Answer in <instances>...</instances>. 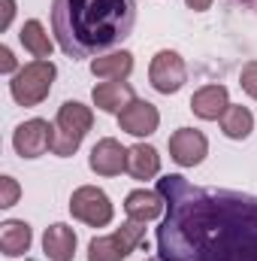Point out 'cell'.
I'll return each instance as SVG.
<instances>
[{"label": "cell", "instance_id": "cell-1", "mask_svg": "<svg viewBox=\"0 0 257 261\" xmlns=\"http://www.w3.org/2000/svg\"><path fill=\"white\" fill-rule=\"evenodd\" d=\"M167 210L157 225L160 261H257V197L191 186L170 173L157 179Z\"/></svg>", "mask_w": 257, "mask_h": 261}, {"label": "cell", "instance_id": "cell-2", "mask_svg": "<svg viewBox=\"0 0 257 261\" xmlns=\"http://www.w3.org/2000/svg\"><path fill=\"white\" fill-rule=\"evenodd\" d=\"M136 24V0H52V31L70 58L121 46Z\"/></svg>", "mask_w": 257, "mask_h": 261}, {"label": "cell", "instance_id": "cell-3", "mask_svg": "<svg viewBox=\"0 0 257 261\" xmlns=\"http://www.w3.org/2000/svg\"><path fill=\"white\" fill-rule=\"evenodd\" d=\"M55 76H58V67L52 61H30L12 76L9 94L18 107H40L49 97Z\"/></svg>", "mask_w": 257, "mask_h": 261}, {"label": "cell", "instance_id": "cell-4", "mask_svg": "<svg viewBox=\"0 0 257 261\" xmlns=\"http://www.w3.org/2000/svg\"><path fill=\"white\" fill-rule=\"evenodd\" d=\"M91 125H94V113L79 100H67L58 110V119H55V146H52V152L58 158H70L82 146V140L91 130Z\"/></svg>", "mask_w": 257, "mask_h": 261}, {"label": "cell", "instance_id": "cell-5", "mask_svg": "<svg viewBox=\"0 0 257 261\" xmlns=\"http://www.w3.org/2000/svg\"><path fill=\"white\" fill-rule=\"evenodd\" d=\"M142 237H145V222L127 219L115 234L94 237L88 243V261H124L142 243Z\"/></svg>", "mask_w": 257, "mask_h": 261}, {"label": "cell", "instance_id": "cell-6", "mask_svg": "<svg viewBox=\"0 0 257 261\" xmlns=\"http://www.w3.org/2000/svg\"><path fill=\"white\" fill-rule=\"evenodd\" d=\"M70 213H73V219L85 222L88 228H106L112 222V216H115V206H112V200L103 189L82 186L70 197Z\"/></svg>", "mask_w": 257, "mask_h": 261}, {"label": "cell", "instance_id": "cell-7", "mask_svg": "<svg viewBox=\"0 0 257 261\" xmlns=\"http://www.w3.org/2000/svg\"><path fill=\"white\" fill-rule=\"evenodd\" d=\"M148 79H151V85H154L160 94H176V91L188 82V67H185V61H182L179 52L160 49V52L151 58Z\"/></svg>", "mask_w": 257, "mask_h": 261}, {"label": "cell", "instance_id": "cell-8", "mask_svg": "<svg viewBox=\"0 0 257 261\" xmlns=\"http://www.w3.org/2000/svg\"><path fill=\"white\" fill-rule=\"evenodd\" d=\"M12 146L21 158H40L55 146V125H49L46 119H30L15 128Z\"/></svg>", "mask_w": 257, "mask_h": 261}, {"label": "cell", "instance_id": "cell-9", "mask_svg": "<svg viewBox=\"0 0 257 261\" xmlns=\"http://www.w3.org/2000/svg\"><path fill=\"white\" fill-rule=\"evenodd\" d=\"M209 155V140L197 128H179L170 137V158L179 167H197Z\"/></svg>", "mask_w": 257, "mask_h": 261}, {"label": "cell", "instance_id": "cell-10", "mask_svg": "<svg viewBox=\"0 0 257 261\" xmlns=\"http://www.w3.org/2000/svg\"><path fill=\"white\" fill-rule=\"evenodd\" d=\"M91 170L97 176H118L121 170H127V149L112 140V137H103L94 149H91V158H88Z\"/></svg>", "mask_w": 257, "mask_h": 261}, {"label": "cell", "instance_id": "cell-11", "mask_svg": "<svg viewBox=\"0 0 257 261\" xmlns=\"http://www.w3.org/2000/svg\"><path fill=\"white\" fill-rule=\"evenodd\" d=\"M118 125H121V130H127L133 137H148V134H154L157 125H160V113H157L154 103L136 97L133 103H127V107L121 110Z\"/></svg>", "mask_w": 257, "mask_h": 261}, {"label": "cell", "instance_id": "cell-12", "mask_svg": "<svg viewBox=\"0 0 257 261\" xmlns=\"http://www.w3.org/2000/svg\"><path fill=\"white\" fill-rule=\"evenodd\" d=\"M43 252H46L49 261H73V255H76V231L64 222L49 225L46 234H43Z\"/></svg>", "mask_w": 257, "mask_h": 261}, {"label": "cell", "instance_id": "cell-13", "mask_svg": "<svg viewBox=\"0 0 257 261\" xmlns=\"http://www.w3.org/2000/svg\"><path fill=\"white\" fill-rule=\"evenodd\" d=\"M230 107V97H227V88L224 85H203L197 94L191 97V110L194 116L206 119V122H215L227 113Z\"/></svg>", "mask_w": 257, "mask_h": 261}, {"label": "cell", "instance_id": "cell-14", "mask_svg": "<svg viewBox=\"0 0 257 261\" xmlns=\"http://www.w3.org/2000/svg\"><path fill=\"white\" fill-rule=\"evenodd\" d=\"M136 100V94H133V88H130V82H121V79H112V82H100L97 88H94V103H97V110H103V113H112V116H121V110Z\"/></svg>", "mask_w": 257, "mask_h": 261}, {"label": "cell", "instance_id": "cell-15", "mask_svg": "<svg viewBox=\"0 0 257 261\" xmlns=\"http://www.w3.org/2000/svg\"><path fill=\"white\" fill-rule=\"evenodd\" d=\"M164 210H167V203L157 192L136 189L124 197V213H127V219H136V222H154L164 216Z\"/></svg>", "mask_w": 257, "mask_h": 261}, {"label": "cell", "instance_id": "cell-16", "mask_svg": "<svg viewBox=\"0 0 257 261\" xmlns=\"http://www.w3.org/2000/svg\"><path fill=\"white\" fill-rule=\"evenodd\" d=\"M127 173L133 179H154L160 173V155L148 143H136L127 149Z\"/></svg>", "mask_w": 257, "mask_h": 261}, {"label": "cell", "instance_id": "cell-17", "mask_svg": "<svg viewBox=\"0 0 257 261\" xmlns=\"http://www.w3.org/2000/svg\"><path fill=\"white\" fill-rule=\"evenodd\" d=\"M30 240H34V234H30V225L27 222L9 219V222L0 225V252L3 255H9V258L24 255L30 249Z\"/></svg>", "mask_w": 257, "mask_h": 261}, {"label": "cell", "instance_id": "cell-18", "mask_svg": "<svg viewBox=\"0 0 257 261\" xmlns=\"http://www.w3.org/2000/svg\"><path fill=\"white\" fill-rule=\"evenodd\" d=\"M133 70V55L130 52H109V55H97L91 61V73L97 79H127Z\"/></svg>", "mask_w": 257, "mask_h": 261}, {"label": "cell", "instance_id": "cell-19", "mask_svg": "<svg viewBox=\"0 0 257 261\" xmlns=\"http://www.w3.org/2000/svg\"><path fill=\"white\" fill-rule=\"evenodd\" d=\"M18 40H21V46H24L37 61H49V55H52V40H49V34H46L43 21H37V18L24 21V28H21V34H18Z\"/></svg>", "mask_w": 257, "mask_h": 261}, {"label": "cell", "instance_id": "cell-20", "mask_svg": "<svg viewBox=\"0 0 257 261\" xmlns=\"http://www.w3.org/2000/svg\"><path fill=\"white\" fill-rule=\"evenodd\" d=\"M221 130H224L230 140H245V137L254 130V116H251V110L230 103L227 113L221 116Z\"/></svg>", "mask_w": 257, "mask_h": 261}, {"label": "cell", "instance_id": "cell-21", "mask_svg": "<svg viewBox=\"0 0 257 261\" xmlns=\"http://www.w3.org/2000/svg\"><path fill=\"white\" fill-rule=\"evenodd\" d=\"M239 85H242V91H245L248 97H254L257 100V61H248V64L242 67V73H239Z\"/></svg>", "mask_w": 257, "mask_h": 261}, {"label": "cell", "instance_id": "cell-22", "mask_svg": "<svg viewBox=\"0 0 257 261\" xmlns=\"http://www.w3.org/2000/svg\"><path fill=\"white\" fill-rule=\"evenodd\" d=\"M0 189H3V195H0V206H15V200H18V195H21L18 182H15L12 176H0Z\"/></svg>", "mask_w": 257, "mask_h": 261}, {"label": "cell", "instance_id": "cell-23", "mask_svg": "<svg viewBox=\"0 0 257 261\" xmlns=\"http://www.w3.org/2000/svg\"><path fill=\"white\" fill-rule=\"evenodd\" d=\"M0 70L3 73H12L15 70V58H12V49L9 46H0Z\"/></svg>", "mask_w": 257, "mask_h": 261}, {"label": "cell", "instance_id": "cell-24", "mask_svg": "<svg viewBox=\"0 0 257 261\" xmlns=\"http://www.w3.org/2000/svg\"><path fill=\"white\" fill-rule=\"evenodd\" d=\"M3 3V18H0V31H6L9 28V21H12V15H15V0H0Z\"/></svg>", "mask_w": 257, "mask_h": 261}, {"label": "cell", "instance_id": "cell-25", "mask_svg": "<svg viewBox=\"0 0 257 261\" xmlns=\"http://www.w3.org/2000/svg\"><path fill=\"white\" fill-rule=\"evenodd\" d=\"M188 6H191L194 12H203V9H209L212 6V0H185Z\"/></svg>", "mask_w": 257, "mask_h": 261}, {"label": "cell", "instance_id": "cell-26", "mask_svg": "<svg viewBox=\"0 0 257 261\" xmlns=\"http://www.w3.org/2000/svg\"><path fill=\"white\" fill-rule=\"evenodd\" d=\"M239 3H245V6H251V9L257 12V0H239Z\"/></svg>", "mask_w": 257, "mask_h": 261}, {"label": "cell", "instance_id": "cell-27", "mask_svg": "<svg viewBox=\"0 0 257 261\" xmlns=\"http://www.w3.org/2000/svg\"><path fill=\"white\" fill-rule=\"evenodd\" d=\"M145 261H148V258H145Z\"/></svg>", "mask_w": 257, "mask_h": 261}]
</instances>
